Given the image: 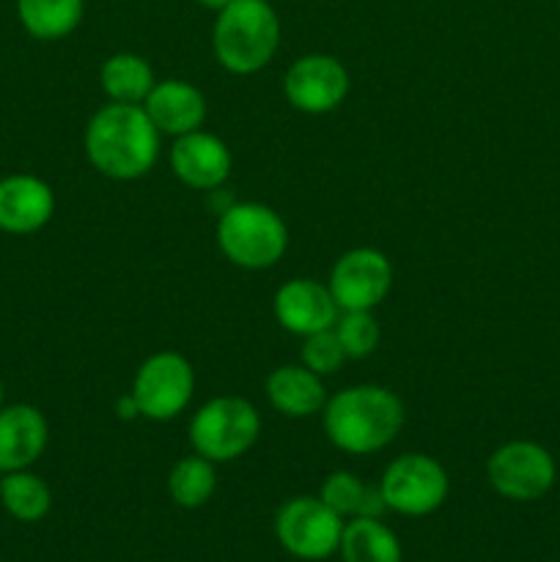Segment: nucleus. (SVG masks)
Returning <instances> with one entry per match:
<instances>
[{
    "mask_svg": "<svg viewBox=\"0 0 560 562\" xmlns=\"http://www.w3.org/2000/svg\"><path fill=\"white\" fill-rule=\"evenodd\" d=\"M214 461L203 456H184L173 464L168 475V494L179 508L195 510L203 508L217 492V470Z\"/></svg>",
    "mask_w": 560,
    "mask_h": 562,
    "instance_id": "23",
    "label": "nucleus"
},
{
    "mask_svg": "<svg viewBox=\"0 0 560 562\" xmlns=\"http://www.w3.org/2000/svg\"><path fill=\"white\" fill-rule=\"evenodd\" d=\"M5 406V390H3V384H0V409H3Z\"/></svg>",
    "mask_w": 560,
    "mask_h": 562,
    "instance_id": "28",
    "label": "nucleus"
},
{
    "mask_svg": "<svg viewBox=\"0 0 560 562\" xmlns=\"http://www.w3.org/2000/svg\"><path fill=\"white\" fill-rule=\"evenodd\" d=\"M261 437V415L242 395H217L198 406L190 420V445L198 456L228 464L256 448Z\"/></svg>",
    "mask_w": 560,
    "mask_h": 562,
    "instance_id": "5",
    "label": "nucleus"
},
{
    "mask_svg": "<svg viewBox=\"0 0 560 562\" xmlns=\"http://www.w3.org/2000/svg\"><path fill=\"white\" fill-rule=\"evenodd\" d=\"M300 357H302V366L311 368V371L318 373V376H333V373H338L340 366L349 360L344 346H340L338 335H335V329H324V333L302 338Z\"/></svg>",
    "mask_w": 560,
    "mask_h": 562,
    "instance_id": "25",
    "label": "nucleus"
},
{
    "mask_svg": "<svg viewBox=\"0 0 560 562\" xmlns=\"http://www.w3.org/2000/svg\"><path fill=\"white\" fill-rule=\"evenodd\" d=\"M267 401L278 415L291 417V420H302V417L322 415L324 404H327V387H324V376L313 373L311 368L300 366H280L267 376Z\"/></svg>",
    "mask_w": 560,
    "mask_h": 562,
    "instance_id": "17",
    "label": "nucleus"
},
{
    "mask_svg": "<svg viewBox=\"0 0 560 562\" xmlns=\"http://www.w3.org/2000/svg\"><path fill=\"white\" fill-rule=\"evenodd\" d=\"M318 499L329 510H335L344 521L360 519V516L382 519V514L388 510L382 492H379V483L377 486H368L355 472L346 470H335L324 477L322 488H318Z\"/></svg>",
    "mask_w": 560,
    "mask_h": 562,
    "instance_id": "18",
    "label": "nucleus"
},
{
    "mask_svg": "<svg viewBox=\"0 0 560 562\" xmlns=\"http://www.w3.org/2000/svg\"><path fill=\"white\" fill-rule=\"evenodd\" d=\"M55 214V192L33 173H11L0 179V231L31 236Z\"/></svg>",
    "mask_w": 560,
    "mask_h": 562,
    "instance_id": "14",
    "label": "nucleus"
},
{
    "mask_svg": "<svg viewBox=\"0 0 560 562\" xmlns=\"http://www.w3.org/2000/svg\"><path fill=\"white\" fill-rule=\"evenodd\" d=\"M349 71L335 55L307 53L285 69L283 93L300 113L324 115L340 108L349 93Z\"/></svg>",
    "mask_w": 560,
    "mask_h": 562,
    "instance_id": "11",
    "label": "nucleus"
},
{
    "mask_svg": "<svg viewBox=\"0 0 560 562\" xmlns=\"http://www.w3.org/2000/svg\"><path fill=\"white\" fill-rule=\"evenodd\" d=\"M280 47V16L269 0H231L217 11L212 49L231 75H256L272 64Z\"/></svg>",
    "mask_w": 560,
    "mask_h": 562,
    "instance_id": "3",
    "label": "nucleus"
},
{
    "mask_svg": "<svg viewBox=\"0 0 560 562\" xmlns=\"http://www.w3.org/2000/svg\"><path fill=\"white\" fill-rule=\"evenodd\" d=\"M195 3L203 5V9H209V11H220V9H225L231 0H195Z\"/></svg>",
    "mask_w": 560,
    "mask_h": 562,
    "instance_id": "27",
    "label": "nucleus"
},
{
    "mask_svg": "<svg viewBox=\"0 0 560 562\" xmlns=\"http://www.w3.org/2000/svg\"><path fill=\"white\" fill-rule=\"evenodd\" d=\"M170 168L176 179L198 192H217L234 170V154L223 137L195 130L190 135L173 137Z\"/></svg>",
    "mask_w": 560,
    "mask_h": 562,
    "instance_id": "12",
    "label": "nucleus"
},
{
    "mask_svg": "<svg viewBox=\"0 0 560 562\" xmlns=\"http://www.w3.org/2000/svg\"><path fill=\"white\" fill-rule=\"evenodd\" d=\"M338 554L344 562H401V541L382 519H349L344 525Z\"/></svg>",
    "mask_w": 560,
    "mask_h": 562,
    "instance_id": "20",
    "label": "nucleus"
},
{
    "mask_svg": "<svg viewBox=\"0 0 560 562\" xmlns=\"http://www.w3.org/2000/svg\"><path fill=\"white\" fill-rule=\"evenodd\" d=\"M333 329L349 360L371 357L382 340V329H379L373 311H340Z\"/></svg>",
    "mask_w": 560,
    "mask_h": 562,
    "instance_id": "24",
    "label": "nucleus"
},
{
    "mask_svg": "<svg viewBox=\"0 0 560 562\" xmlns=\"http://www.w3.org/2000/svg\"><path fill=\"white\" fill-rule=\"evenodd\" d=\"M406 420L404 401L382 384H351L329 395L322 426L333 448L346 456H371L395 442Z\"/></svg>",
    "mask_w": 560,
    "mask_h": 562,
    "instance_id": "2",
    "label": "nucleus"
},
{
    "mask_svg": "<svg viewBox=\"0 0 560 562\" xmlns=\"http://www.w3.org/2000/svg\"><path fill=\"white\" fill-rule=\"evenodd\" d=\"M217 247L234 267L247 272L272 269L289 250V228L267 203L239 201L220 212Z\"/></svg>",
    "mask_w": 560,
    "mask_h": 562,
    "instance_id": "4",
    "label": "nucleus"
},
{
    "mask_svg": "<svg viewBox=\"0 0 560 562\" xmlns=\"http://www.w3.org/2000/svg\"><path fill=\"white\" fill-rule=\"evenodd\" d=\"M49 442V423L36 406L5 404L0 409V475L31 470Z\"/></svg>",
    "mask_w": 560,
    "mask_h": 562,
    "instance_id": "15",
    "label": "nucleus"
},
{
    "mask_svg": "<svg viewBox=\"0 0 560 562\" xmlns=\"http://www.w3.org/2000/svg\"><path fill=\"white\" fill-rule=\"evenodd\" d=\"M489 486L511 503H536L552 492L558 481L555 456L533 439H511L486 461Z\"/></svg>",
    "mask_w": 560,
    "mask_h": 562,
    "instance_id": "8",
    "label": "nucleus"
},
{
    "mask_svg": "<svg viewBox=\"0 0 560 562\" xmlns=\"http://www.w3.org/2000/svg\"><path fill=\"white\" fill-rule=\"evenodd\" d=\"M327 285L340 311H377L393 289V263L377 247H355L333 263Z\"/></svg>",
    "mask_w": 560,
    "mask_h": 562,
    "instance_id": "10",
    "label": "nucleus"
},
{
    "mask_svg": "<svg viewBox=\"0 0 560 562\" xmlns=\"http://www.w3.org/2000/svg\"><path fill=\"white\" fill-rule=\"evenodd\" d=\"M115 412H119L121 420H135V417H141V412H137L132 395H124V398L119 401V406H115Z\"/></svg>",
    "mask_w": 560,
    "mask_h": 562,
    "instance_id": "26",
    "label": "nucleus"
},
{
    "mask_svg": "<svg viewBox=\"0 0 560 562\" xmlns=\"http://www.w3.org/2000/svg\"><path fill=\"white\" fill-rule=\"evenodd\" d=\"M379 492L388 510L421 519L443 508L450 494V477L434 456L404 453L384 467Z\"/></svg>",
    "mask_w": 560,
    "mask_h": 562,
    "instance_id": "6",
    "label": "nucleus"
},
{
    "mask_svg": "<svg viewBox=\"0 0 560 562\" xmlns=\"http://www.w3.org/2000/svg\"><path fill=\"white\" fill-rule=\"evenodd\" d=\"M344 525L335 510L316 497H291L275 514V538L296 560L318 562L338 554Z\"/></svg>",
    "mask_w": 560,
    "mask_h": 562,
    "instance_id": "9",
    "label": "nucleus"
},
{
    "mask_svg": "<svg viewBox=\"0 0 560 562\" xmlns=\"http://www.w3.org/2000/svg\"><path fill=\"white\" fill-rule=\"evenodd\" d=\"M143 110L154 121L159 135L181 137L203 126V121H206V97L192 82L170 77V80L154 82L152 93L143 102Z\"/></svg>",
    "mask_w": 560,
    "mask_h": 562,
    "instance_id": "16",
    "label": "nucleus"
},
{
    "mask_svg": "<svg viewBox=\"0 0 560 562\" xmlns=\"http://www.w3.org/2000/svg\"><path fill=\"white\" fill-rule=\"evenodd\" d=\"M272 313L275 322L285 333L307 338V335L333 329L340 307L335 305L329 285L318 283L313 278H291L275 291Z\"/></svg>",
    "mask_w": 560,
    "mask_h": 562,
    "instance_id": "13",
    "label": "nucleus"
},
{
    "mask_svg": "<svg viewBox=\"0 0 560 562\" xmlns=\"http://www.w3.org/2000/svg\"><path fill=\"white\" fill-rule=\"evenodd\" d=\"M558 3H560V0H558Z\"/></svg>",
    "mask_w": 560,
    "mask_h": 562,
    "instance_id": "29",
    "label": "nucleus"
},
{
    "mask_svg": "<svg viewBox=\"0 0 560 562\" xmlns=\"http://www.w3.org/2000/svg\"><path fill=\"white\" fill-rule=\"evenodd\" d=\"M192 393H195V371L179 351H157L146 357L135 371L130 390L141 417L154 423L179 417L190 406Z\"/></svg>",
    "mask_w": 560,
    "mask_h": 562,
    "instance_id": "7",
    "label": "nucleus"
},
{
    "mask_svg": "<svg viewBox=\"0 0 560 562\" xmlns=\"http://www.w3.org/2000/svg\"><path fill=\"white\" fill-rule=\"evenodd\" d=\"M159 146L163 135L143 104H104L82 132V148L91 168L113 181H135L152 173Z\"/></svg>",
    "mask_w": 560,
    "mask_h": 562,
    "instance_id": "1",
    "label": "nucleus"
},
{
    "mask_svg": "<svg viewBox=\"0 0 560 562\" xmlns=\"http://www.w3.org/2000/svg\"><path fill=\"white\" fill-rule=\"evenodd\" d=\"M0 505L11 519L22 521V525H36L53 510V492L36 472H3L0 475Z\"/></svg>",
    "mask_w": 560,
    "mask_h": 562,
    "instance_id": "22",
    "label": "nucleus"
},
{
    "mask_svg": "<svg viewBox=\"0 0 560 562\" xmlns=\"http://www.w3.org/2000/svg\"><path fill=\"white\" fill-rule=\"evenodd\" d=\"M86 0H16V16L27 36L60 42L80 27Z\"/></svg>",
    "mask_w": 560,
    "mask_h": 562,
    "instance_id": "19",
    "label": "nucleus"
},
{
    "mask_svg": "<svg viewBox=\"0 0 560 562\" xmlns=\"http://www.w3.org/2000/svg\"><path fill=\"white\" fill-rule=\"evenodd\" d=\"M154 77L152 64L137 53H115L99 69V86L110 102L143 104L152 93Z\"/></svg>",
    "mask_w": 560,
    "mask_h": 562,
    "instance_id": "21",
    "label": "nucleus"
}]
</instances>
